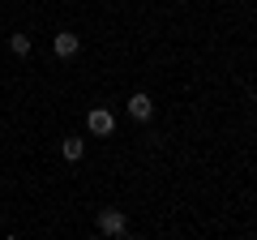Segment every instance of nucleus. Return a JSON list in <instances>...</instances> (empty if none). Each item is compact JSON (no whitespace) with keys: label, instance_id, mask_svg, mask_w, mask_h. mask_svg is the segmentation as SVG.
<instances>
[{"label":"nucleus","instance_id":"nucleus-1","mask_svg":"<svg viewBox=\"0 0 257 240\" xmlns=\"http://www.w3.org/2000/svg\"><path fill=\"white\" fill-rule=\"evenodd\" d=\"M86 129H90L94 138H111V133H116V116H111L107 107H94L90 116H86Z\"/></svg>","mask_w":257,"mask_h":240},{"label":"nucleus","instance_id":"nucleus-2","mask_svg":"<svg viewBox=\"0 0 257 240\" xmlns=\"http://www.w3.org/2000/svg\"><path fill=\"white\" fill-rule=\"evenodd\" d=\"M99 231H103V236H124V231H128L124 210H99Z\"/></svg>","mask_w":257,"mask_h":240},{"label":"nucleus","instance_id":"nucleus-3","mask_svg":"<svg viewBox=\"0 0 257 240\" xmlns=\"http://www.w3.org/2000/svg\"><path fill=\"white\" fill-rule=\"evenodd\" d=\"M52 47H56V56H60V60H69V56H77V47H82V39H77L73 30H60V35L52 39Z\"/></svg>","mask_w":257,"mask_h":240},{"label":"nucleus","instance_id":"nucleus-4","mask_svg":"<svg viewBox=\"0 0 257 240\" xmlns=\"http://www.w3.org/2000/svg\"><path fill=\"white\" fill-rule=\"evenodd\" d=\"M128 116H133V120H150V116H155L150 94H133V99H128Z\"/></svg>","mask_w":257,"mask_h":240},{"label":"nucleus","instance_id":"nucleus-5","mask_svg":"<svg viewBox=\"0 0 257 240\" xmlns=\"http://www.w3.org/2000/svg\"><path fill=\"white\" fill-rule=\"evenodd\" d=\"M60 155L69 159V163H77V159L86 155V142H77V138H64V142H60Z\"/></svg>","mask_w":257,"mask_h":240},{"label":"nucleus","instance_id":"nucleus-6","mask_svg":"<svg viewBox=\"0 0 257 240\" xmlns=\"http://www.w3.org/2000/svg\"><path fill=\"white\" fill-rule=\"evenodd\" d=\"M9 52L13 56H30V35H9Z\"/></svg>","mask_w":257,"mask_h":240}]
</instances>
